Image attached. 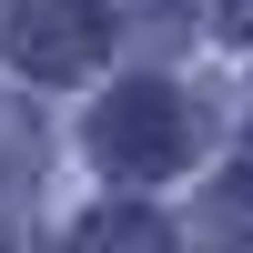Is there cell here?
Wrapping results in <instances>:
<instances>
[{"mask_svg":"<svg viewBox=\"0 0 253 253\" xmlns=\"http://www.w3.org/2000/svg\"><path fill=\"white\" fill-rule=\"evenodd\" d=\"M71 253H172V223L142 213V203H112V213H81Z\"/></svg>","mask_w":253,"mask_h":253,"instance_id":"3","label":"cell"},{"mask_svg":"<svg viewBox=\"0 0 253 253\" xmlns=\"http://www.w3.org/2000/svg\"><path fill=\"white\" fill-rule=\"evenodd\" d=\"M91 152H101V172H122V182H162V172H182L193 162V112H182L172 91H112L91 112Z\"/></svg>","mask_w":253,"mask_h":253,"instance_id":"1","label":"cell"},{"mask_svg":"<svg viewBox=\"0 0 253 253\" xmlns=\"http://www.w3.org/2000/svg\"><path fill=\"white\" fill-rule=\"evenodd\" d=\"M101 10H132V20H122L132 41H162V51L182 41V0H101Z\"/></svg>","mask_w":253,"mask_h":253,"instance_id":"4","label":"cell"},{"mask_svg":"<svg viewBox=\"0 0 253 253\" xmlns=\"http://www.w3.org/2000/svg\"><path fill=\"white\" fill-rule=\"evenodd\" d=\"M213 10H223V31H233V41L253 31V0H213Z\"/></svg>","mask_w":253,"mask_h":253,"instance_id":"5","label":"cell"},{"mask_svg":"<svg viewBox=\"0 0 253 253\" xmlns=\"http://www.w3.org/2000/svg\"><path fill=\"white\" fill-rule=\"evenodd\" d=\"M101 0H10V20H0V51H10V71L31 81H81L101 61Z\"/></svg>","mask_w":253,"mask_h":253,"instance_id":"2","label":"cell"}]
</instances>
